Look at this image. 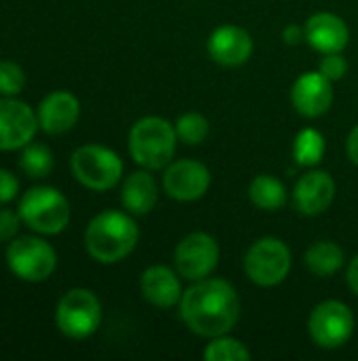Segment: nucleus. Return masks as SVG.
<instances>
[{
  "label": "nucleus",
  "instance_id": "obj_14",
  "mask_svg": "<svg viewBox=\"0 0 358 361\" xmlns=\"http://www.w3.org/2000/svg\"><path fill=\"white\" fill-rule=\"evenodd\" d=\"M207 51L211 59L226 68L243 66L253 53V38L245 27L219 25L211 32L207 40Z\"/></svg>",
  "mask_w": 358,
  "mask_h": 361
},
{
  "label": "nucleus",
  "instance_id": "obj_12",
  "mask_svg": "<svg viewBox=\"0 0 358 361\" xmlns=\"http://www.w3.org/2000/svg\"><path fill=\"white\" fill-rule=\"evenodd\" d=\"M162 186L175 201H196L207 195L211 186V171L198 161L181 159L165 167Z\"/></svg>",
  "mask_w": 358,
  "mask_h": 361
},
{
  "label": "nucleus",
  "instance_id": "obj_5",
  "mask_svg": "<svg viewBox=\"0 0 358 361\" xmlns=\"http://www.w3.org/2000/svg\"><path fill=\"white\" fill-rule=\"evenodd\" d=\"M70 167L76 182L95 192L114 188L120 182L124 169L120 157L114 150L99 144H84L76 148L72 152Z\"/></svg>",
  "mask_w": 358,
  "mask_h": 361
},
{
  "label": "nucleus",
  "instance_id": "obj_24",
  "mask_svg": "<svg viewBox=\"0 0 358 361\" xmlns=\"http://www.w3.org/2000/svg\"><path fill=\"white\" fill-rule=\"evenodd\" d=\"M205 360L207 361H249L251 351L236 338L230 336H215L205 349Z\"/></svg>",
  "mask_w": 358,
  "mask_h": 361
},
{
  "label": "nucleus",
  "instance_id": "obj_19",
  "mask_svg": "<svg viewBox=\"0 0 358 361\" xmlns=\"http://www.w3.org/2000/svg\"><path fill=\"white\" fill-rule=\"evenodd\" d=\"M120 199L129 214H135V216L150 214L158 201V184L152 178L150 169L133 171L131 176H127V180L122 182Z\"/></svg>",
  "mask_w": 358,
  "mask_h": 361
},
{
  "label": "nucleus",
  "instance_id": "obj_20",
  "mask_svg": "<svg viewBox=\"0 0 358 361\" xmlns=\"http://www.w3.org/2000/svg\"><path fill=\"white\" fill-rule=\"evenodd\" d=\"M304 264L317 277H331L344 264V252L333 241H317L304 254Z\"/></svg>",
  "mask_w": 358,
  "mask_h": 361
},
{
  "label": "nucleus",
  "instance_id": "obj_7",
  "mask_svg": "<svg viewBox=\"0 0 358 361\" xmlns=\"http://www.w3.org/2000/svg\"><path fill=\"white\" fill-rule=\"evenodd\" d=\"M55 324L68 338L82 341L97 332L101 324V302L87 288H72L55 309Z\"/></svg>",
  "mask_w": 358,
  "mask_h": 361
},
{
  "label": "nucleus",
  "instance_id": "obj_29",
  "mask_svg": "<svg viewBox=\"0 0 358 361\" xmlns=\"http://www.w3.org/2000/svg\"><path fill=\"white\" fill-rule=\"evenodd\" d=\"M19 195V180L8 169L0 167V205L11 203Z\"/></svg>",
  "mask_w": 358,
  "mask_h": 361
},
{
  "label": "nucleus",
  "instance_id": "obj_31",
  "mask_svg": "<svg viewBox=\"0 0 358 361\" xmlns=\"http://www.w3.org/2000/svg\"><path fill=\"white\" fill-rule=\"evenodd\" d=\"M346 150H348V159H350L354 165H358V125L350 131V135H348Z\"/></svg>",
  "mask_w": 358,
  "mask_h": 361
},
{
  "label": "nucleus",
  "instance_id": "obj_11",
  "mask_svg": "<svg viewBox=\"0 0 358 361\" xmlns=\"http://www.w3.org/2000/svg\"><path fill=\"white\" fill-rule=\"evenodd\" d=\"M40 129L30 104L17 97H0V152L25 148Z\"/></svg>",
  "mask_w": 358,
  "mask_h": 361
},
{
  "label": "nucleus",
  "instance_id": "obj_13",
  "mask_svg": "<svg viewBox=\"0 0 358 361\" xmlns=\"http://www.w3.org/2000/svg\"><path fill=\"white\" fill-rule=\"evenodd\" d=\"M291 104L306 118L327 114L333 104V82L321 72H304L291 87Z\"/></svg>",
  "mask_w": 358,
  "mask_h": 361
},
{
  "label": "nucleus",
  "instance_id": "obj_17",
  "mask_svg": "<svg viewBox=\"0 0 358 361\" xmlns=\"http://www.w3.org/2000/svg\"><path fill=\"white\" fill-rule=\"evenodd\" d=\"M304 30H306V42L321 55L342 53L350 40V30L346 21L333 13H314L306 21Z\"/></svg>",
  "mask_w": 358,
  "mask_h": 361
},
{
  "label": "nucleus",
  "instance_id": "obj_3",
  "mask_svg": "<svg viewBox=\"0 0 358 361\" xmlns=\"http://www.w3.org/2000/svg\"><path fill=\"white\" fill-rule=\"evenodd\" d=\"M175 125L160 116H143L129 131L131 159L143 169H165L177 148Z\"/></svg>",
  "mask_w": 358,
  "mask_h": 361
},
{
  "label": "nucleus",
  "instance_id": "obj_4",
  "mask_svg": "<svg viewBox=\"0 0 358 361\" xmlns=\"http://www.w3.org/2000/svg\"><path fill=\"white\" fill-rule=\"evenodd\" d=\"M17 212L23 224L38 235H59L72 218L70 201L53 186H34L23 192Z\"/></svg>",
  "mask_w": 358,
  "mask_h": 361
},
{
  "label": "nucleus",
  "instance_id": "obj_22",
  "mask_svg": "<svg viewBox=\"0 0 358 361\" xmlns=\"http://www.w3.org/2000/svg\"><path fill=\"white\" fill-rule=\"evenodd\" d=\"M325 154V137L317 129H302L293 142V159L300 167H314Z\"/></svg>",
  "mask_w": 358,
  "mask_h": 361
},
{
  "label": "nucleus",
  "instance_id": "obj_8",
  "mask_svg": "<svg viewBox=\"0 0 358 361\" xmlns=\"http://www.w3.org/2000/svg\"><path fill=\"white\" fill-rule=\"evenodd\" d=\"M291 271V252L285 241L264 237L255 241L245 254L247 277L262 288H274L287 279Z\"/></svg>",
  "mask_w": 358,
  "mask_h": 361
},
{
  "label": "nucleus",
  "instance_id": "obj_23",
  "mask_svg": "<svg viewBox=\"0 0 358 361\" xmlns=\"http://www.w3.org/2000/svg\"><path fill=\"white\" fill-rule=\"evenodd\" d=\"M19 167L25 176L40 180L53 171V152L44 144H27L19 157Z\"/></svg>",
  "mask_w": 358,
  "mask_h": 361
},
{
  "label": "nucleus",
  "instance_id": "obj_16",
  "mask_svg": "<svg viewBox=\"0 0 358 361\" xmlns=\"http://www.w3.org/2000/svg\"><path fill=\"white\" fill-rule=\"evenodd\" d=\"M335 199V182L327 171L314 169L304 173L293 188V205L304 216H319L331 207Z\"/></svg>",
  "mask_w": 358,
  "mask_h": 361
},
{
  "label": "nucleus",
  "instance_id": "obj_26",
  "mask_svg": "<svg viewBox=\"0 0 358 361\" xmlns=\"http://www.w3.org/2000/svg\"><path fill=\"white\" fill-rule=\"evenodd\" d=\"M25 89V72L11 59L0 61V97H17Z\"/></svg>",
  "mask_w": 358,
  "mask_h": 361
},
{
  "label": "nucleus",
  "instance_id": "obj_6",
  "mask_svg": "<svg viewBox=\"0 0 358 361\" xmlns=\"http://www.w3.org/2000/svg\"><path fill=\"white\" fill-rule=\"evenodd\" d=\"M8 271L27 283L46 281L57 269V252L40 237H15L6 247Z\"/></svg>",
  "mask_w": 358,
  "mask_h": 361
},
{
  "label": "nucleus",
  "instance_id": "obj_15",
  "mask_svg": "<svg viewBox=\"0 0 358 361\" xmlns=\"http://www.w3.org/2000/svg\"><path fill=\"white\" fill-rule=\"evenodd\" d=\"M38 125L46 135L68 133L80 118V102L74 93L59 89L42 97L36 110Z\"/></svg>",
  "mask_w": 358,
  "mask_h": 361
},
{
  "label": "nucleus",
  "instance_id": "obj_1",
  "mask_svg": "<svg viewBox=\"0 0 358 361\" xmlns=\"http://www.w3.org/2000/svg\"><path fill=\"white\" fill-rule=\"evenodd\" d=\"M179 313L186 326L205 338L228 334L241 317V300L226 279H198L190 286L181 300Z\"/></svg>",
  "mask_w": 358,
  "mask_h": 361
},
{
  "label": "nucleus",
  "instance_id": "obj_30",
  "mask_svg": "<svg viewBox=\"0 0 358 361\" xmlns=\"http://www.w3.org/2000/svg\"><path fill=\"white\" fill-rule=\"evenodd\" d=\"M306 38V30L304 25H298V23H291L283 30V40L287 44H300L302 40Z\"/></svg>",
  "mask_w": 358,
  "mask_h": 361
},
{
  "label": "nucleus",
  "instance_id": "obj_32",
  "mask_svg": "<svg viewBox=\"0 0 358 361\" xmlns=\"http://www.w3.org/2000/svg\"><path fill=\"white\" fill-rule=\"evenodd\" d=\"M348 286L358 296V256H354L352 262L348 264Z\"/></svg>",
  "mask_w": 358,
  "mask_h": 361
},
{
  "label": "nucleus",
  "instance_id": "obj_28",
  "mask_svg": "<svg viewBox=\"0 0 358 361\" xmlns=\"http://www.w3.org/2000/svg\"><path fill=\"white\" fill-rule=\"evenodd\" d=\"M23 220L19 212H13L4 205H0V243H8L17 237Z\"/></svg>",
  "mask_w": 358,
  "mask_h": 361
},
{
  "label": "nucleus",
  "instance_id": "obj_10",
  "mask_svg": "<svg viewBox=\"0 0 358 361\" xmlns=\"http://www.w3.org/2000/svg\"><path fill=\"white\" fill-rule=\"evenodd\" d=\"M219 262V245L207 233H190L175 247V269L179 277L198 281L209 277Z\"/></svg>",
  "mask_w": 358,
  "mask_h": 361
},
{
  "label": "nucleus",
  "instance_id": "obj_25",
  "mask_svg": "<svg viewBox=\"0 0 358 361\" xmlns=\"http://www.w3.org/2000/svg\"><path fill=\"white\" fill-rule=\"evenodd\" d=\"M175 133L179 142L196 146L205 142V137L209 135V121L198 112H186L175 121Z\"/></svg>",
  "mask_w": 358,
  "mask_h": 361
},
{
  "label": "nucleus",
  "instance_id": "obj_9",
  "mask_svg": "<svg viewBox=\"0 0 358 361\" xmlns=\"http://www.w3.org/2000/svg\"><path fill=\"white\" fill-rule=\"evenodd\" d=\"M312 341L323 349L344 347L354 332V315L348 305L340 300H325L317 305L308 319Z\"/></svg>",
  "mask_w": 358,
  "mask_h": 361
},
{
  "label": "nucleus",
  "instance_id": "obj_2",
  "mask_svg": "<svg viewBox=\"0 0 358 361\" xmlns=\"http://www.w3.org/2000/svg\"><path fill=\"white\" fill-rule=\"evenodd\" d=\"M139 241L135 220L116 209L97 214L84 231V247L99 264H116L124 260Z\"/></svg>",
  "mask_w": 358,
  "mask_h": 361
},
{
  "label": "nucleus",
  "instance_id": "obj_18",
  "mask_svg": "<svg viewBox=\"0 0 358 361\" xmlns=\"http://www.w3.org/2000/svg\"><path fill=\"white\" fill-rule=\"evenodd\" d=\"M141 294L143 298L158 309H171L179 305L184 290L175 271L165 264H156L143 271L141 275Z\"/></svg>",
  "mask_w": 358,
  "mask_h": 361
},
{
  "label": "nucleus",
  "instance_id": "obj_21",
  "mask_svg": "<svg viewBox=\"0 0 358 361\" xmlns=\"http://www.w3.org/2000/svg\"><path fill=\"white\" fill-rule=\"evenodd\" d=\"M249 199L255 207H260L264 212H279L287 203V188L279 178L262 173L251 180Z\"/></svg>",
  "mask_w": 358,
  "mask_h": 361
},
{
  "label": "nucleus",
  "instance_id": "obj_27",
  "mask_svg": "<svg viewBox=\"0 0 358 361\" xmlns=\"http://www.w3.org/2000/svg\"><path fill=\"white\" fill-rule=\"evenodd\" d=\"M319 70L331 82H335V80H342L348 74V61H346V57H342V53H327V55H323Z\"/></svg>",
  "mask_w": 358,
  "mask_h": 361
}]
</instances>
